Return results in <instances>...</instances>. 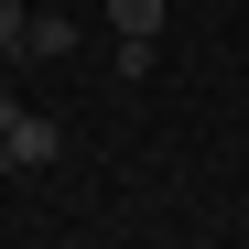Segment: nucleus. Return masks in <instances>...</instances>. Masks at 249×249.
Instances as JSON below:
<instances>
[{"label":"nucleus","mask_w":249,"mask_h":249,"mask_svg":"<svg viewBox=\"0 0 249 249\" xmlns=\"http://www.w3.org/2000/svg\"><path fill=\"white\" fill-rule=\"evenodd\" d=\"M54 152H65V130H54V119H44V108H22V119H11V130H0V174H44V162H54Z\"/></svg>","instance_id":"f257e3e1"},{"label":"nucleus","mask_w":249,"mask_h":249,"mask_svg":"<svg viewBox=\"0 0 249 249\" xmlns=\"http://www.w3.org/2000/svg\"><path fill=\"white\" fill-rule=\"evenodd\" d=\"M108 22H119V44H162V0H108Z\"/></svg>","instance_id":"f03ea898"},{"label":"nucleus","mask_w":249,"mask_h":249,"mask_svg":"<svg viewBox=\"0 0 249 249\" xmlns=\"http://www.w3.org/2000/svg\"><path fill=\"white\" fill-rule=\"evenodd\" d=\"M22 54H44V65H54V54H76V22H33V33H22Z\"/></svg>","instance_id":"7ed1b4c3"},{"label":"nucleus","mask_w":249,"mask_h":249,"mask_svg":"<svg viewBox=\"0 0 249 249\" xmlns=\"http://www.w3.org/2000/svg\"><path fill=\"white\" fill-rule=\"evenodd\" d=\"M22 33H33V11H22V0H0V44H22Z\"/></svg>","instance_id":"20e7f679"},{"label":"nucleus","mask_w":249,"mask_h":249,"mask_svg":"<svg viewBox=\"0 0 249 249\" xmlns=\"http://www.w3.org/2000/svg\"><path fill=\"white\" fill-rule=\"evenodd\" d=\"M11 119H22V98H0V130H11Z\"/></svg>","instance_id":"39448f33"}]
</instances>
